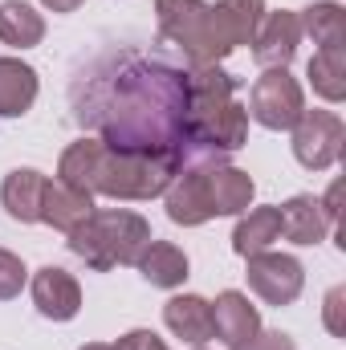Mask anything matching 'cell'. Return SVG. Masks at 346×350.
Here are the masks:
<instances>
[{
    "mask_svg": "<svg viewBox=\"0 0 346 350\" xmlns=\"http://www.w3.org/2000/svg\"><path fill=\"white\" fill-rule=\"evenodd\" d=\"M163 322L175 338L191 342V347H204L212 338V306L200 297V293H179L163 306Z\"/></svg>",
    "mask_w": 346,
    "mask_h": 350,
    "instance_id": "16",
    "label": "cell"
},
{
    "mask_svg": "<svg viewBox=\"0 0 346 350\" xmlns=\"http://www.w3.org/2000/svg\"><path fill=\"white\" fill-rule=\"evenodd\" d=\"M346 126L338 114L330 110H302L293 122V155L306 172H326L343 159Z\"/></svg>",
    "mask_w": 346,
    "mask_h": 350,
    "instance_id": "6",
    "label": "cell"
},
{
    "mask_svg": "<svg viewBox=\"0 0 346 350\" xmlns=\"http://www.w3.org/2000/svg\"><path fill=\"white\" fill-rule=\"evenodd\" d=\"M241 350H293V342L285 334H257L249 347H241Z\"/></svg>",
    "mask_w": 346,
    "mask_h": 350,
    "instance_id": "28",
    "label": "cell"
},
{
    "mask_svg": "<svg viewBox=\"0 0 346 350\" xmlns=\"http://www.w3.org/2000/svg\"><path fill=\"white\" fill-rule=\"evenodd\" d=\"M45 37V21L41 12H33L25 0H4L0 4V41L12 49H33Z\"/></svg>",
    "mask_w": 346,
    "mask_h": 350,
    "instance_id": "21",
    "label": "cell"
},
{
    "mask_svg": "<svg viewBox=\"0 0 346 350\" xmlns=\"http://www.w3.org/2000/svg\"><path fill=\"white\" fill-rule=\"evenodd\" d=\"M261 21H265V0H220L208 4V41L212 57H228L241 45H253Z\"/></svg>",
    "mask_w": 346,
    "mask_h": 350,
    "instance_id": "8",
    "label": "cell"
},
{
    "mask_svg": "<svg viewBox=\"0 0 346 350\" xmlns=\"http://www.w3.org/2000/svg\"><path fill=\"white\" fill-rule=\"evenodd\" d=\"M343 301H346V289H343V285L326 293V330H330L334 338H343V334H346V326H343Z\"/></svg>",
    "mask_w": 346,
    "mask_h": 350,
    "instance_id": "26",
    "label": "cell"
},
{
    "mask_svg": "<svg viewBox=\"0 0 346 350\" xmlns=\"http://www.w3.org/2000/svg\"><path fill=\"white\" fill-rule=\"evenodd\" d=\"M257 196L253 175L241 167H208V200H212V216H241L249 212Z\"/></svg>",
    "mask_w": 346,
    "mask_h": 350,
    "instance_id": "15",
    "label": "cell"
},
{
    "mask_svg": "<svg viewBox=\"0 0 346 350\" xmlns=\"http://www.w3.org/2000/svg\"><path fill=\"white\" fill-rule=\"evenodd\" d=\"M273 241H281V216H277V208H253V212L237 224V232H232V249H237L241 257L265 253Z\"/></svg>",
    "mask_w": 346,
    "mask_h": 350,
    "instance_id": "22",
    "label": "cell"
},
{
    "mask_svg": "<svg viewBox=\"0 0 346 350\" xmlns=\"http://www.w3.org/2000/svg\"><path fill=\"white\" fill-rule=\"evenodd\" d=\"M139 273L159 289H179L187 281V257L172 241H151L143 249V257H139Z\"/></svg>",
    "mask_w": 346,
    "mask_h": 350,
    "instance_id": "20",
    "label": "cell"
},
{
    "mask_svg": "<svg viewBox=\"0 0 346 350\" xmlns=\"http://www.w3.org/2000/svg\"><path fill=\"white\" fill-rule=\"evenodd\" d=\"M277 216H281V237L285 241H293V245H318V241H326L330 220H326V212H322V204L314 196L285 200L277 208Z\"/></svg>",
    "mask_w": 346,
    "mask_h": 350,
    "instance_id": "17",
    "label": "cell"
},
{
    "mask_svg": "<svg viewBox=\"0 0 346 350\" xmlns=\"http://www.w3.org/2000/svg\"><path fill=\"white\" fill-rule=\"evenodd\" d=\"M310 86L318 90L326 102L346 98V45L343 49H318L310 57Z\"/></svg>",
    "mask_w": 346,
    "mask_h": 350,
    "instance_id": "24",
    "label": "cell"
},
{
    "mask_svg": "<svg viewBox=\"0 0 346 350\" xmlns=\"http://www.w3.org/2000/svg\"><path fill=\"white\" fill-rule=\"evenodd\" d=\"M114 350H168V342L159 338V334H151V330H131V334H122Z\"/></svg>",
    "mask_w": 346,
    "mask_h": 350,
    "instance_id": "27",
    "label": "cell"
},
{
    "mask_svg": "<svg viewBox=\"0 0 346 350\" xmlns=\"http://www.w3.org/2000/svg\"><path fill=\"white\" fill-rule=\"evenodd\" d=\"M159 37L179 45L191 66H216L208 41V0H155Z\"/></svg>",
    "mask_w": 346,
    "mask_h": 350,
    "instance_id": "5",
    "label": "cell"
},
{
    "mask_svg": "<svg viewBox=\"0 0 346 350\" xmlns=\"http://www.w3.org/2000/svg\"><path fill=\"white\" fill-rule=\"evenodd\" d=\"M82 350H114V347H106V342H90V347H82Z\"/></svg>",
    "mask_w": 346,
    "mask_h": 350,
    "instance_id": "31",
    "label": "cell"
},
{
    "mask_svg": "<svg viewBox=\"0 0 346 350\" xmlns=\"http://www.w3.org/2000/svg\"><path fill=\"white\" fill-rule=\"evenodd\" d=\"M237 78L220 66L187 70V147L196 151H241L249 139V110L232 98Z\"/></svg>",
    "mask_w": 346,
    "mask_h": 350,
    "instance_id": "3",
    "label": "cell"
},
{
    "mask_svg": "<svg viewBox=\"0 0 346 350\" xmlns=\"http://www.w3.org/2000/svg\"><path fill=\"white\" fill-rule=\"evenodd\" d=\"M90 216H94V196L90 191H74L66 183H45V200H41V220L45 224H53L57 232L70 237Z\"/></svg>",
    "mask_w": 346,
    "mask_h": 350,
    "instance_id": "18",
    "label": "cell"
},
{
    "mask_svg": "<svg viewBox=\"0 0 346 350\" xmlns=\"http://www.w3.org/2000/svg\"><path fill=\"white\" fill-rule=\"evenodd\" d=\"M151 224L139 216V212H127V208H106L90 216L86 224H78L70 232V253L82 257L90 269L106 273L114 265H139L143 249L151 245Z\"/></svg>",
    "mask_w": 346,
    "mask_h": 350,
    "instance_id": "4",
    "label": "cell"
},
{
    "mask_svg": "<svg viewBox=\"0 0 346 350\" xmlns=\"http://www.w3.org/2000/svg\"><path fill=\"white\" fill-rule=\"evenodd\" d=\"M37 102V70L21 57H0V114L21 118Z\"/></svg>",
    "mask_w": 346,
    "mask_h": 350,
    "instance_id": "19",
    "label": "cell"
},
{
    "mask_svg": "<svg viewBox=\"0 0 346 350\" xmlns=\"http://www.w3.org/2000/svg\"><path fill=\"white\" fill-rule=\"evenodd\" d=\"M33 306L41 310V318L70 322L82 310V285L74 281V273H66L57 265H45V269L33 273Z\"/></svg>",
    "mask_w": 346,
    "mask_h": 350,
    "instance_id": "11",
    "label": "cell"
},
{
    "mask_svg": "<svg viewBox=\"0 0 346 350\" xmlns=\"http://www.w3.org/2000/svg\"><path fill=\"white\" fill-rule=\"evenodd\" d=\"M297 21H302V29L314 37L318 49H343L346 45V12H343V4H334V0L310 4Z\"/></svg>",
    "mask_w": 346,
    "mask_h": 350,
    "instance_id": "23",
    "label": "cell"
},
{
    "mask_svg": "<svg viewBox=\"0 0 346 350\" xmlns=\"http://www.w3.org/2000/svg\"><path fill=\"white\" fill-rule=\"evenodd\" d=\"M45 8H53V12H74V8H82L86 0H41Z\"/></svg>",
    "mask_w": 346,
    "mask_h": 350,
    "instance_id": "30",
    "label": "cell"
},
{
    "mask_svg": "<svg viewBox=\"0 0 346 350\" xmlns=\"http://www.w3.org/2000/svg\"><path fill=\"white\" fill-rule=\"evenodd\" d=\"M179 167H183V155L122 151V147H106L102 139H78L62 151L57 183H66L74 191H90V196L151 200V196L168 191Z\"/></svg>",
    "mask_w": 346,
    "mask_h": 350,
    "instance_id": "2",
    "label": "cell"
},
{
    "mask_svg": "<svg viewBox=\"0 0 346 350\" xmlns=\"http://www.w3.org/2000/svg\"><path fill=\"white\" fill-rule=\"evenodd\" d=\"M78 118L94 122L106 147L122 151H187V70L127 53L114 70L94 78V94L78 106Z\"/></svg>",
    "mask_w": 346,
    "mask_h": 350,
    "instance_id": "1",
    "label": "cell"
},
{
    "mask_svg": "<svg viewBox=\"0 0 346 350\" xmlns=\"http://www.w3.org/2000/svg\"><path fill=\"white\" fill-rule=\"evenodd\" d=\"M318 204H322V212H326V220L334 224V220L343 216V208H338V204H343V183H334V187L326 191V200H318Z\"/></svg>",
    "mask_w": 346,
    "mask_h": 350,
    "instance_id": "29",
    "label": "cell"
},
{
    "mask_svg": "<svg viewBox=\"0 0 346 350\" xmlns=\"http://www.w3.org/2000/svg\"><path fill=\"white\" fill-rule=\"evenodd\" d=\"M297 41H302V21L297 12H269L265 16V29L253 37V57L265 70H285L297 53Z\"/></svg>",
    "mask_w": 346,
    "mask_h": 350,
    "instance_id": "12",
    "label": "cell"
},
{
    "mask_svg": "<svg viewBox=\"0 0 346 350\" xmlns=\"http://www.w3.org/2000/svg\"><path fill=\"white\" fill-rule=\"evenodd\" d=\"M249 261V289L257 293L261 301H269V306H293L297 301V293H302V285H306V273H302V261L297 257H289V253H253V257H245Z\"/></svg>",
    "mask_w": 346,
    "mask_h": 350,
    "instance_id": "9",
    "label": "cell"
},
{
    "mask_svg": "<svg viewBox=\"0 0 346 350\" xmlns=\"http://www.w3.org/2000/svg\"><path fill=\"white\" fill-rule=\"evenodd\" d=\"M45 183H49V179H45L41 172H33V167H16V172L4 175L0 200H4V208H8V216L21 220V224H37V220H41Z\"/></svg>",
    "mask_w": 346,
    "mask_h": 350,
    "instance_id": "14",
    "label": "cell"
},
{
    "mask_svg": "<svg viewBox=\"0 0 346 350\" xmlns=\"http://www.w3.org/2000/svg\"><path fill=\"white\" fill-rule=\"evenodd\" d=\"M196 350H204V347H196Z\"/></svg>",
    "mask_w": 346,
    "mask_h": 350,
    "instance_id": "32",
    "label": "cell"
},
{
    "mask_svg": "<svg viewBox=\"0 0 346 350\" xmlns=\"http://www.w3.org/2000/svg\"><path fill=\"white\" fill-rule=\"evenodd\" d=\"M257 334H261L257 306H249L245 293L224 289V293L212 301V338H220L228 350H241V347H249Z\"/></svg>",
    "mask_w": 346,
    "mask_h": 350,
    "instance_id": "10",
    "label": "cell"
},
{
    "mask_svg": "<svg viewBox=\"0 0 346 350\" xmlns=\"http://www.w3.org/2000/svg\"><path fill=\"white\" fill-rule=\"evenodd\" d=\"M302 110H306V98H302V86H297V78L289 70H265L253 82L249 114L265 131H293Z\"/></svg>",
    "mask_w": 346,
    "mask_h": 350,
    "instance_id": "7",
    "label": "cell"
},
{
    "mask_svg": "<svg viewBox=\"0 0 346 350\" xmlns=\"http://www.w3.org/2000/svg\"><path fill=\"white\" fill-rule=\"evenodd\" d=\"M25 261L16 257V253H8V249H0V301H8V297H16L21 293V285H25Z\"/></svg>",
    "mask_w": 346,
    "mask_h": 350,
    "instance_id": "25",
    "label": "cell"
},
{
    "mask_svg": "<svg viewBox=\"0 0 346 350\" xmlns=\"http://www.w3.org/2000/svg\"><path fill=\"white\" fill-rule=\"evenodd\" d=\"M168 216L183 228H196L212 220V200H208V167L179 172L168 183Z\"/></svg>",
    "mask_w": 346,
    "mask_h": 350,
    "instance_id": "13",
    "label": "cell"
}]
</instances>
